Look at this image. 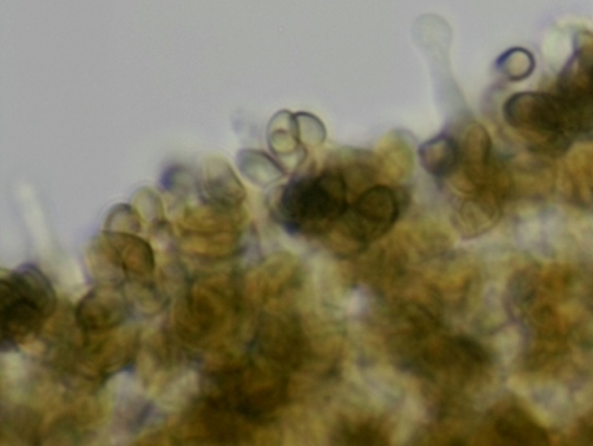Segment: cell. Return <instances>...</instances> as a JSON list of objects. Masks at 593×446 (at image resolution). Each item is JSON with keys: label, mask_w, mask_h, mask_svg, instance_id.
Instances as JSON below:
<instances>
[{"label": "cell", "mask_w": 593, "mask_h": 446, "mask_svg": "<svg viewBox=\"0 0 593 446\" xmlns=\"http://www.w3.org/2000/svg\"><path fill=\"white\" fill-rule=\"evenodd\" d=\"M339 444L350 445H376L385 444L384 435L376 428L368 426L346 427L337 436Z\"/></svg>", "instance_id": "obj_13"}, {"label": "cell", "mask_w": 593, "mask_h": 446, "mask_svg": "<svg viewBox=\"0 0 593 446\" xmlns=\"http://www.w3.org/2000/svg\"><path fill=\"white\" fill-rule=\"evenodd\" d=\"M202 189L208 201L222 209L238 206L245 196L243 185L224 162L209 166Z\"/></svg>", "instance_id": "obj_8"}, {"label": "cell", "mask_w": 593, "mask_h": 446, "mask_svg": "<svg viewBox=\"0 0 593 446\" xmlns=\"http://www.w3.org/2000/svg\"><path fill=\"white\" fill-rule=\"evenodd\" d=\"M503 114L511 129L546 152H562L580 139L577 121L559 93H515L508 99Z\"/></svg>", "instance_id": "obj_3"}, {"label": "cell", "mask_w": 593, "mask_h": 446, "mask_svg": "<svg viewBox=\"0 0 593 446\" xmlns=\"http://www.w3.org/2000/svg\"><path fill=\"white\" fill-rule=\"evenodd\" d=\"M419 155L425 170L436 179L451 178L461 162L459 141L446 134L423 143Z\"/></svg>", "instance_id": "obj_7"}, {"label": "cell", "mask_w": 593, "mask_h": 446, "mask_svg": "<svg viewBox=\"0 0 593 446\" xmlns=\"http://www.w3.org/2000/svg\"><path fill=\"white\" fill-rule=\"evenodd\" d=\"M400 213L399 194L390 186L375 185L357 196L339 223L355 243L368 245L389 233Z\"/></svg>", "instance_id": "obj_4"}, {"label": "cell", "mask_w": 593, "mask_h": 446, "mask_svg": "<svg viewBox=\"0 0 593 446\" xmlns=\"http://www.w3.org/2000/svg\"><path fill=\"white\" fill-rule=\"evenodd\" d=\"M500 69L511 81H521L530 77L534 69L533 57L525 49L514 48L500 59Z\"/></svg>", "instance_id": "obj_11"}, {"label": "cell", "mask_w": 593, "mask_h": 446, "mask_svg": "<svg viewBox=\"0 0 593 446\" xmlns=\"http://www.w3.org/2000/svg\"><path fill=\"white\" fill-rule=\"evenodd\" d=\"M58 295L53 284L33 264H24L0 282L2 351L11 352L34 338L54 314Z\"/></svg>", "instance_id": "obj_2"}, {"label": "cell", "mask_w": 593, "mask_h": 446, "mask_svg": "<svg viewBox=\"0 0 593 446\" xmlns=\"http://www.w3.org/2000/svg\"><path fill=\"white\" fill-rule=\"evenodd\" d=\"M295 118L301 144L317 146L325 141L326 130L319 119L308 113H298Z\"/></svg>", "instance_id": "obj_12"}, {"label": "cell", "mask_w": 593, "mask_h": 446, "mask_svg": "<svg viewBox=\"0 0 593 446\" xmlns=\"http://www.w3.org/2000/svg\"><path fill=\"white\" fill-rule=\"evenodd\" d=\"M259 352L267 365L286 374L299 364L303 354V335L296 321L274 317L266 322L259 337Z\"/></svg>", "instance_id": "obj_5"}, {"label": "cell", "mask_w": 593, "mask_h": 446, "mask_svg": "<svg viewBox=\"0 0 593 446\" xmlns=\"http://www.w3.org/2000/svg\"><path fill=\"white\" fill-rule=\"evenodd\" d=\"M269 143L277 155L294 154L300 145L295 114L282 112L272 122Z\"/></svg>", "instance_id": "obj_9"}, {"label": "cell", "mask_w": 593, "mask_h": 446, "mask_svg": "<svg viewBox=\"0 0 593 446\" xmlns=\"http://www.w3.org/2000/svg\"><path fill=\"white\" fill-rule=\"evenodd\" d=\"M499 435L518 443H545L546 437L530 420L515 410L501 415L497 423Z\"/></svg>", "instance_id": "obj_10"}, {"label": "cell", "mask_w": 593, "mask_h": 446, "mask_svg": "<svg viewBox=\"0 0 593 446\" xmlns=\"http://www.w3.org/2000/svg\"><path fill=\"white\" fill-rule=\"evenodd\" d=\"M349 184L341 170L290 182L279 197L278 213L294 234L319 236L339 225L349 207Z\"/></svg>", "instance_id": "obj_1"}, {"label": "cell", "mask_w": 593, "mask_h": 446, "mask_svg": "<svg viewBox=\"0 0 593 446\" xmlns=\"http://www.w3.org/2000/svg\"><path fill=\"white\" fill-rule=\"evenodd\" d=\"M126 306L123 297L113 291L92 292L81 306L79 317L91 330L111 328L121 324L125 317Z\"/></svg>", "instance_id": "obj_6"}]
</instances>
